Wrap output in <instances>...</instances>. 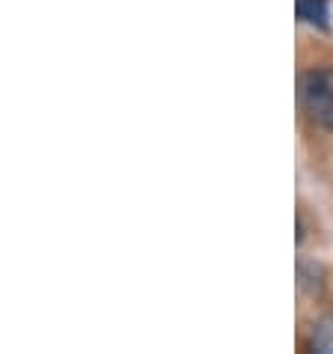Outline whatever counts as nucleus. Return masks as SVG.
I'll list each match as a JSON object with an SVG mask.
<instances>
[{
	"label": "nucleus",
	"mask_w": 333,
	"mask_h": 354,
	"mask_svg": "<svg viewBox=\"0 0 333 354\" xmlns=\"http://www.w3.org/2000/svg\"><path fill=\"white\" fill-rule=\"evenodd\" d=\"M301 104L318 129L333 131V68H310L301 77Z\"/></svg>",
	"instance_id": "1"
},
{
	"label": "nucleus",
	"mask_w": 333,
	"mask_h": 354,
	"mask_svg": "<svg viewBox=\"0 0 333 354\" xmlns=\"http://www.w3.org/2000/svg\"><path fill=\"white\" fill-rule=\"evenodd\" d=\"M298 18L312 27H327V18H330L327 0H298Z\"/></svg>",
	"instance_id": "2"
},
{
	"label": "nucleus",
	"mask_w": 333,
	"mask_h": 354,
	"mask_svg": "<svg viewBox=\"0 0 333 354\" xmlns=\"http://www.w3.org/2000/svg\"><path fill=\"white\" fill-rule=\"evenodd\" d=\"M312 351H321V354H333V319H321L312 330V339H310Z\"/></svg>",
	"instance_id": "3"
}]
</instances>
